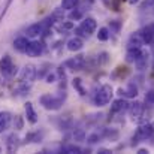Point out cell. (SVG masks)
<instances>
[{
    "instance_id": "6da1fadb",
    "label": "cell",
    "mask_w": 154,
    "mask_h": 154,
    "mask_svg": "<svg viewBox=\"0 0 154 154\" xmlns=\"http://www.w3.org/2000/svg\"><path fill=\"white\" fill-rule=\"evenodd\" d=\"M66 97H67L66 91H58L57 94L47 93V94H42V96L39 97V103H41L45 109H48V111H57V109H60V108L63 106Z\"/></svg>"
},
{
    "instance_id": "7a4b0ae2",
    "label": "cell",
    "mask_w": 154,
    "mask_h": 154,
    "mask_svg": "<svg viewBox=\"0 0 154 154\" xmlns=\"http://www.w3.org/2000/svg\"><path fill=\"white\" fill-rule=\"evenodd\" d=\"M96 29H97L96 20L91 18V17H87V18H84L82 23L75 29V33H76V36H79V38H88L91 33L96 32Z\"/></svg>"
},
{
    "instance_id": "3957f363",
    "label": "cell",
    "mask_w": 154,
    "mask_h": 154,
    "mask_svg": "<svg viewBox=\"0 0 154 154\" xmlns=\"http://www.w3.org/2000/svg\"><path fill=\"white\" fill-rule=\"evenodd\" d=\"M112 94H114L112 87L109 84H103L102 87L97 90V93L94 94V105L96 106H105V105H108V103L111 102V99H112Z\"/></svg>"
},
{
    "instance_id": "277c9868",
    "label": "cell",
    "mask_w": 154,
    "mask_h": 154,
    "mask_svg": "<svg viewBox=\"0 0 154 154\" xmlns=\"http://www.w3.org/2000/svg\"><path fill=\"white\" fill-rule=\"evenodd\" d=\"M17 72H18V67L14 64L11 55H8V54L3 55L0 58V73L3 76H14V75H17Z\"/></svg>"
},
{
    "instance_id": "5b68a950",
    "label": "cell",
    "mask_w": 154,
    "mask_h": 154,
    "mask_svg": "<svg viewBox=\"0 0 154 154\" xmlns=\"http://www.w3.org/2000/svg\"><path fill=\"white\" fill-rule=\"evenodd\" d=\"M153 135H154V126L153 124H142V126L136 130V135H135L133 139H132V145H136L138 142L151 138Z\"/></svg>"
},
{
    "instance_id": "8992f818",
    "label": "cell",
    "mask_w": 154,
    "mask_h": 154,
    "mask_svg": "<svg viewBox=\"0 0 154 154\" xmlns=\"http://www.w3.org/2000/svg\"><path fill=\"white\" fill-rule=\"evenodd\" d=\"M36 78H38V70H36V67H35L33 64H26V66L23 67L21 73H20L21 82H29V84H32Z\"/></svg>"
},
{
    "instance_id": "52a82bcc",
    "label": "cell",
    "mask_w": 154,
    "mask_h": 154,
    "mask_svg": "<svg viewBox=\"0 0 154 154\" xmlns=\"http://www.w3.org/2000/svg\"><path fill=\"white\" fill-rule=\"evenodd\" d=\"M129 111H130V115H132V118H133V120H136V121H144V120H145V118H144L145 108H144V105H142L141 102L130 103Z\"/></svg>"
},
{
    "instance_id": "ba28073f",
    "label": "cell",
    "mask_w": 154,
    "mask_h": 154,
    "mask_svg": "<svg viewBox=\"0 0 154 154\" xmlns=\"http://www.w3.org/2000/svg\"><path fill=\"white\" fill-rule=\"evenodd\" d=\"M44 48H45L44 42H39V41H32V42H29V45H27L26 54H27L29 57H39V55L44 52Z\"/></svg>"
},
{
    "instance_id": "9c48e42d",
    "label": "cell",
    "mask_w": 154,
    "mask_h": 154,
    "mask_svg": "<svg viewBox=\"0 0 154 154\" xmlns=\"http://www.w3.org/2000/svg\"><path fill=\"white\" fill-rule=\"evenodd\" d=\"M64 64H66L67 67H70L72 70H81V69H84L85 64H87V61H85V55L79 54V55H76V57L67 60Z\"/></svg>"
},
{
    "instance_id": "30bf717a",
    "label": "cell",
    "mask_w": 154,
    "mask_h": 154,
    "mask_svg": "<svg viewBox=\"0 0 154 154\" xmlns=\"http://www.w3.org/2000/svg\"><path fill=\"white\" fill-rule=\"evenodd\" d=\"M42 33H44V24H42V21L29 26L27 30H26V35H27L29 39H35L38 36H42Z\"/></svg>"
},
{
    "instance_id": "8fae6325",
    "label": "cell",
    "mask_w": 154,
    "mask_h": 154,
    "mask_svg": "<svg viewBox=\"0 0 154 154\" xmlns=\"http://www.w3.org/2000/svg\"><path fill=\"white\" fill-rule=\"evenodd\" d=\"M141 35H142L144 44H147V45H154V23L153 24L145 26V27L141 30Z\"/></svg>"
},
{
    "instance_id": "7c38bea8",
    "label": "cell",
    "mask_w": 154,
    "mask_h": 154,
    "mask_svg": "<svg viewBox=\"0 0 154 154\" xmlns=\"http://www.w3.org/2000/svg\"><path fill=\"white\" fill-rule=\"evenodd\" d=\"M66 47H67V50L70 52H78L82 50L84 41H82V38H79V36H73V38H70V39L67 41Z\"/></svg>"
},
{
    "instance_id": "4fadbf2b",
    "label": "cell",
    "mask_w": 154,
    "mask_h": 154,
    "mask_svg": "<svg viewBox=\"0 0 154 154\" xmlns=\"http://www.w3.org/2000/svg\"><path fill=\"white\" fill-rule=\"evenodd\" d=\"M12 118L14 115L8 111H2L0 112V133H3L5 130H8L12 124Z\"/></svg>"
},
{
    "instance_id": "5bb4252c",
    "label": "cell",
    "mask_w": 154,
    "mask_h": 154,
    "mask_svg": "<svg viewBox=\"0 0 154 154\" xmlns=\"http://www.w3.org/2000/svg\"><path fill=\"white\" fill-rule=\"evenodd\" d=\"M20 147V138L15 133H11L6 138V151L8 153H15Z\"/></svg>"
},
{
    "instance_id": "9a60e30c",
    "label": "cell",
    "mask_w": 154,
    "mask_h": 154,
    "mask_svg": "<svg viewBox=\"0 0 154 154\" xmlns=\"http://www.w3.org/2000/svg\"><path fill=\"white\" fill-rule=\"evenodd\" d=\"M44 136H45V132H44V130L30 132V133H27V135H26V138H24V142H26V144H30V142H33V144H38V142H42Z\"/></svg>"
},
{
    "instance_id": "2e32d148",
    "label": "cell",
    "mask_w": 154,
    "mask_h": 154,
    "mask_svg": "<svg viewBox=\"0 0 154 154\" xmlns=\"http://www.w3.org/2000/svg\"><path fill=\"white\" fill-rule=\"evenodd\" d=\"M130 106V103L124 99H117L114 100L111 105V114H117V112H123V111H127Z\"/></svg>"
},
{
    "instance_id": "e0dca14e",
    "label": "cell",
    "mask_w": 154,
    "mask_h": 154,
    "mask_svg": "<svg viewBox=\"0 0 154 154\" xmlns=\"http://www.w3.org/2000/svg\"><path fill=\"white\" fill-rule=\"evenodd\" d=\"M24 111H26V118L30 124H36L38 123V114L33 108V103L32 102H27L26 106H24Z\"/></svg>"
},
{
    "instance_id": "ac0fdd59",
    "label": "cell",
    "mask_w": 154,
    "mask_h": 154,
    "mask_svg": "<svg viewBox=\"0 0 154 154\" xmlns=\"http://www.w3.org/2000/svg\"><path fill=\"white\" fill-rule=\"evenodd\" d=\"M14 50L18 52H26L27 50V45H29V38L27 36H18L14 39Z\"/></svg>"
},
{
    "instance_id": "d6986e66",
    "label": "cell",
    "mask_w": 154,
    "mask_h": 154,
    "mask_svg": "<svg viewBox=\"0 0 154 154\" xmlns=\"http://www.w3.org/2000/svg\"><path fill=\"white\" fill-rule=\"evenodd\" d=\"M142 54H144V51L141 48H129L127 54H126V60L129 63H136L142 57Z\"/></svg>"
},
{
    "instance_id": "ffe728a7",
    "label": "cell",
    "mask_w": 154,
    "mask_h": 154,
    "mask_svg": "<svg viewBox=\"0 0 154 154\" xmlns=\"http://www.w3.org/2000/svg\"><path fill=\"white\" fill-rule=\"evenodd\" d=\"M129 48H141L142 45H144V39H142V35H141V32H138V33H133L130 38H129Z\"/></svg>"
},
{
    "instance_id": "44dd1931",
    "label": "cell",
    "mask_w": 154,
    "mask_h": 154,
    "mask_svg": "<svg viewBox=\"0 0 154 154\" xmlns=\"http://www.w3.org/2000/svg\"><path fill=\"white\" fill-rule=\"evenodd\" d=\"M72 85H73V88H75L81 96H85V94H87V91H85V88H84V85H82V79H81V78H75V79L72 81Z\"/></svg>"
},
{
    "instance_id": "7402d4cb",
    "label": "cell",
    "mask_w": 154,
    "mask_h": 154,
    "mask_svg": "<svg viewBox=\"0 0 154 154\" xmlns=\"http://www.w3.org/2000/svg\"><path fill=\"white\" fill-rule=\"evenodd\" d=\"M120 91H121V93H124L127 97H136V96H138V87H136L133 82H130L124 91H123V90H120Z\"/></svg>"
},
{
    "instance_id": "603a6c76",
    "label": "cell",
    "mask_w": 154,
    "mask_h": 154,
    "mask_svg": "<svg viewBox=\"0 0 154 154\" xmlns=\"http://www.w3.org/2000/svg\"><path fill=\"white\" fill-rule=\"evenodd\" d=\"M51 17L54 18L55 23H61V21L64 20V9H63V8H57V9H54V11L51 12Z\"/></svg>"
},
{
    "instance_id": "cb8c5ba5",
    "label": "cell",
    "mask_w": 154,
    "mask_h": 154,
    "mask_svg": "<svg viewBox=\"0 0 154 154\" xmlns=\"http://www.w3.org/2000/svg\"><path fill=\"white\" fill-rule=\"evenodd\" d=\"M61 151H63V153H66V154H81V153H82L81 147H78V145H73V144L63 147V148H61Z\"/></svg>"
},
{
    "instance_id": "d4e9b609",
    "label": "cell",
    "mask_w": 154,
    "mask_h": 154,
    "mask_svg": "<svg viewBox=\"0 0 154 154\" xmlns=\"http://www.w3.org/2000/svg\"><path fill=\"white\" fill-rule=\"evenodd\" d=\"M78 3H79V0H61V8L64 11H72L76 8Z\"/></svg>"
},
{
    "instance_id": "484cf974",
    "label": "cell",
    "mask_w": 154,
    "mask_h": 154,
    "mask_svg": "<svg viewBox=\"0 0 154 154\" xmlns=\"http://www.w3.org/2000/svg\"><path fill=\"white\" fill-rule=\"evenodd\" d=\"M12 126L17 129V130H21L24 127V118L21 115H14L12 118Z\"/></svg>"
},
{
    "instance_id": "4316f807",
    "label": "cell",
    "mask_w": 154,
    "mask_h": 154,
    "mask_svg": "<svg viewBox=\"0 0 154 154\" xmlns=\"http://www.w3.org/2000/svg\"><path fill=\"white\" fill-rule=\"evenodd\" d=\"M109 29H106V27H100L99 29V32H97V39L99 41H102V42H105V41H108L109 39Z\"/></svg>"
},
{
    "instance_id": "83f0119b",
    "label": "cell",
    "mask_w": 154,
    "mask_h": 154,
    "mask_svg": "<svg viewBox=\"0 0 154 154\" xmlns=\"http://www.w3.org/2000/svg\"><path fill=\"white\" fill-rule=\"evenodd\" d=\"M108 60H109V55H108V52H100L97 57H96V60H94V63L96 64H105V63H108Z\"/></svg>"
},
{
    "instance_id": "f1b7e54d",
    "label": "cell",
    "mask_w": 154,
    "mask_h": 154,
    "mask_svg": "<svg viewBox=\"0 0 154 154\" xmlns=\"http://www.w3.org/2000/svg\"><path fill=\"white\" fill-rule=\"evenodd\" d=\"M103 136H106L108 139H111V141H115L117 138H118V132L117 130H114V129H106L105 132H103Z\"/></svg>"
},
{
    "instance_id": "f546056e",
    "label": "cell",
    "mask_w": 154,
    "mask_h": 154,
    "mask_svg": "<svg viewBox=\"0 0 154 154\" xmlns=\"http://www.w3.org/2000/svg\"><path fill=\"white\" fill-rule=\"evenodd\" d=\"M69 18H70V20H75V21H76V20H81V18H82V12H81L79 9H72L70 14H69Z\"/></svg>"
},
{
    "instance_id": "4dcf8cb0",
    "label": "cell",
    "mask_w": 154,
    "mask_h": 154,
    "mask_svg": "<svg viewBox=\"0 0 154 154\" xmlns=\"http://www.w3.org/2000/svg\"><path fill=\"white\" fill-rule=\"evenodd\" d=\"M11 3H12V0H6V2H5V5H3V8H2V11H0V23L3 21V17L6 15V12H8Z\"/></svg>"
},
{
    "instance_id": "1f68e13d",
    "label": "cell",
    "mask_w": 154,
    "mask_h": 154,
    "mask_svg": "<svg viewBox=\"0 0 154 154\" xmlns=\"http://www.w3.org/2000/svg\"><path fill=\"white\" fill-rule=\"evenodd\" d=\"M100 138H102V135H99V133H91V135L87 138V141H88L90 144H96V142L100 141Z\"/></svg>"
},
{
    "instance_id": "d6a6232c",
    "label": "cell",
    "mask_w": 154,
    "mask_h": 154,
    "mask_svg": "<svg viewBox=\"0 0 154 154\" xmlns=\"http://www.w3.org/2000/svg\"><path fill=\"white\" fill-rule=\"evenodd\" d=\"M120 27H121V23H120V21H117V20L109 23V29H111V30H114L115 33H118V32H120Z\"/></svg>"
},
{
    "instance_id": "836d02e7",
    "label": "cell",
    "mask_w": 154,
    "mask_h": 154,
    "mask_svg": "<svg viewBox=\"0 0 154 154\" xmlns=\"http://www.w3.org/2000/svg\"><path fill=\"white\" fill-rule=\"evenodd\" d=\"M145 100H147L148 103H154V90L147 91V94H145Z\"/></svg>"
},
{
    "instance_id": "e575fe53",
    "label": "cell",
    "mask_w": 154,
    "mask_h": 154,
    "mask_svg": "<svg viewBox=\"0 0 154 154\" xmlns=\"http://www.w3.org/2000/svg\"><path fill=\"white\" fill-rule=\"evenodd\" d=\"M60 27L64 29V30H70V29H73V23H64V21H61L60 23Z\"/></svg>"
},
{
    "instance_id": "d590c367",
    "label": "cell",
    "mask_w": 154,
    "mask_h": 154,
    "mask_svg": "<svg viewBox=\"0 0 154 154\" xmlns=\"http://www.w3.org/2000/svg\"><path fill=\"white\" fill-rule=\"evenodd\" d=\"M45 79H47L48 84H52V82H55V75H54V73H48Z\"/></svg>"
},
{
    "instance_id": "8d00e7d4",
    "label": "cell",
    "mask_w": 154,
    "mask_h": 154,
    "mask_svg": "<svg viewBox=\"0 0 154 154\" xmlns=\"http://www.w3.org/2000/svg\"><path fill=\"white\" fill-rule=\"evenodd\" d=\"M75 139L82 141V139H84V130H78V132L75 133Z\"/></svg>"
},
{
    "instance_id": "74e56055",
    "label": "cell",
    "mask_w": 154,
    "mask_h": 154,
    "mask_svg": "<svg viewBox=\"0 0 154 154\" xmlns=\"http://www.w3.org/2000/svg\"><path fill=\"white\" fill-rule=\"evenodd\" d=\"M148 153V150H145V148H139L138 150V154H147Z\"/></svg>"
},
{
    "instance_id": "f35d334b",
    "label": "cell",
    "mask_w": 154,
    "mask_h": 154,
    "mask_svg": "<svg viewBox=\"0 0 154 154\" xmlns=\"http://www.w3.org/2000/svg\"><path fill=\"white\" fill-rule=\"evenodd\" d=\"M99 153H100V154H109L111 151H109V150H105V148H102V150H99Z\"/></svg>"
},
{
    "instance_id": "ab89813d",
    "label": "cell",
    "mask_w": 154,
    "mask_h": 154,
    "mask_svg": "<svg viewBox=\"0 0 154 154\" xmlns=\"http://www.w3.org/2000/svg\"><path fill=\"white\" fill-rule=\"evenodd\" d=\"M132 5H136V3H139V0H129Z\"/></svg>"
},
{
    "instance_id": "60d3db41",
    "label": "cell",
    "mask_w": 154,
    "mask_h": 154,
    "mask_svg": "<svg viewBox=\"0 0 154 154\" xmlns=\"http://www.w3.org/2000/svg\"><path fill=\"white\" fill-rule=\"evenodd\" d=\"M0 153H2V147H0Z\"/></svg>"
},
{
    "instance_id": "b9f144b4",
    "label": "cell",
    "mask_w": 154,
    "mask_h": 154,
    "mask_svg": "<svg viewBox=\"0 0 154 154\" xmlns=\"http://www.w3.org/2000/svg\"><path fill=\"white\" fill-rule=\"evenodd\" d=\"M153 69H154V63H153Z\"/></svg>"
}]
</instances>
